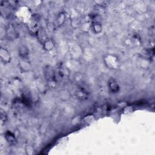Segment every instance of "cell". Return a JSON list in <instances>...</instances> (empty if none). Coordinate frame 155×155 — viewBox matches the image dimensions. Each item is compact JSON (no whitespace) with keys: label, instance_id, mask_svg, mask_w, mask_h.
<instances>
[{"label":"cell","instance_id":"obj_1","mask_svg":"<svg viewBox=\"0 0 155 155\" xmlns=\"http://www.w3.org/2000/svg\"><path fill=\"white\" fill-rule=\"evenodd\" d=\"M104 62L105 66L111 70H117L120 65L118 57L113 54H107L104 56Z\"/></svg>","mask_w":155,"mask_h":155},{"label":"cell","instance_id":"obj_2","mask_svg":"<svg viewBox=\"0 0 155 155\" xmlns=\"http://www.w3.org/2000/svg\"><path fill=\"white\" fill-rule=\"evenodd\" d=\"M44 74L45 79L48 83L56 82V75L53 69L49 65L45 67L44 68Z\"/></svg>","mask_w":155,"mask_h":155},{"label":"cell","instance_id":"obj_3","mask_svg":"<svg viewBox=\"0 0 155 155\" xmlns=\"http://www.w3.org/2000/svg\"><path fill=\"white\" fill-rule=\"evenodd\" d=\"M108 86L110 92L112 93H116L120 90V87L117 81L113 78H111L108 80Z\"/></svg>","mask_w":155,"mask_h":155},{"label":"cell","instance_id":"obj_4","mask_svg":"<svg viewBox=\"0 0 155 155\" xmlns=\"http://www.w3.org/2000/svg\"><path fill=\"white\" fill-rule=\"evenodd\" d=\"M58 75L59 78L62 79H67L70 76V71L64 65H60L58 70Z\"/></svg>","mask_w":155,"mask_h":155},{"label":"cell","instance_id":"obj_5","mask_svg":"<svg viewBox=\"0 0 155 155\" xmlns=\"http://www.w3.org/2000/svg\"><path fill=\"white\" fill-rule=\"evenodd\" d=\"M36 35H37L38 40L42 44H44L48 39L45 31L42 27L39 28V29L36 31Z\"/></svg>","mask_w":155,"mask_h":155},{"label":"cell","instance_id":"obj_6","mask_svg":"<svg viewBox=\"0 0 155 155\" xmlns=\"http://www.w3.org/2000/svg\"><path fill=\"white\" fill-rule=\"evenodd\" d=\"M5 138L7 140V142L11 145H14L16 143V139L14 135V134H13L12 132L7 131L5 134Z\"/></svg>","mask_w":155,"mask_h":155},{"label":"cell","instance_id":"obj_7","mask_svg":"<svg viewBox=\"0 0 155 155\" xmlns=\"http://www.w3.org/2000/svg\"><path fill=\"white\" fill-rule=\"evenodd\" d=\"M0 54H1V61H3L4 62L8 63L10 61V55L7 50L5 49V54H4V52L1 48L0 51Z\"/></svg>","mask_w":155,"mask_h":155},{"label":"cell","instance_id":"obj_8","mask_svg":"<svg viewBox=\"0 0 155 155\" xmlns=\"http://www.w3.org/2000/svg\"><path fill=\"white\" fill-rule=\"evenodd\" d=\"M19 54L22 58H26L28 55V50L25 45H21L19 47Z\"/></svg>","mask_w":155,"mask_h":155},{"label":"cell","instance_id":"obj_9","mask_svg":"<svg viewBox=\"0 0 155 155\" xmlns=\"http://www.w3.org/2000/svg\"><path fill=\"white\" fill-rule=\"evenodd\" d=\"M92 28L94 33H99L102 30V26L98 21H94L92 24Z\"/></svg>","mask_w":155,"mask_h":155},{"label":"cell","instance_id":"obj_10","mask_svg":"<svg viewBox=\"0 0 155 155\" xmlns=\"http://www.w3.org/2000/svg\"><path fill=\"white\" fill-rule=\"evenodd\" d=\"M43 45H44V48L48 51L51 50L54 47L53 42L51 40H49V39H48Z\"/></svg>","mask_w":155,"mask_h":155},{"label":"cell","instance_id":"obj_11","mask_svg":"<svg viewBox=\"0 0 155 155\" xmlns=\"http://www.w3.org/2000/svg\"><path fill=\"white\" fill-rule=\"evenodd\" d=\"M65 19V15L63 13H61V14H59L58 18V23L59 24H61L63 22H64V20Z\"/></svg>","mask_w":155,"mask_h":155}]
</instances>
